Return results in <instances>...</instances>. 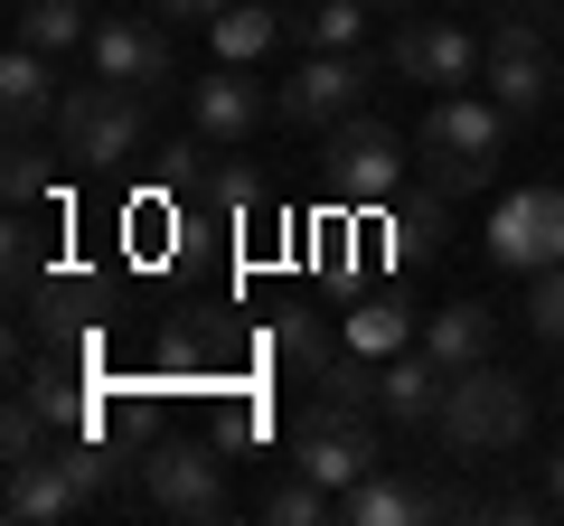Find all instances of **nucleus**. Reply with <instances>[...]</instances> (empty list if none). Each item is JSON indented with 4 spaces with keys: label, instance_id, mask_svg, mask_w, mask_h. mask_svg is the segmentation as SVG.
Segmentation results:
<instances>
[{
    "label": "nucleus",
    "instance_id": "obj_18",
    "mask_svg": "<svg viewBox=\"0 0 564 526\" xmlns=\"http://www.w3.org/2000/svg\"><path fill=\"white\" fill-rule=\"evenodd\" d=\"M282 29H292V20H282V0H226L217 20H207V47H217V66H254Z\"/></svg>",
    "mask_w": 564,
    "mask_h": 526
},
{
    "label": "nucleus",
    "instance_id": "obj_31",
    "mask_svg": "<svg viewBox=\"0 0 564 526\" xmlns=\"http://www.w3.org/2000/svg\"><path fill=\"white\" fill-rule=\"evenodd\" d=\"M545 498H555V517H564V442H555V461H545Z\"/></svg>",
    "mask_w": 564,
    "mask_h": 526
},
{
    "label": "nucleus",
    "instance_id": "obj_3",
    "mask_svg": "<svg viewBox=\"0 0 564 526\" xmlns=\"http://www.w3.org/2000/svg\"><path fill=\"white\" fill-rule=\"evenodd\" d=\"M141 142H151V95H132V85H113V76L66 85L57 151L76 169H122V161H141Z\"/></svg>",
    "mask_w": 564,
    "mask_h": 526
},
{
    "label": "nucleus",
    "instance_id": "obj_13",
    "mask_svg": "<svg viewBox=\"0 0 564 526\" xmlns=\"http://www.w3.org/2000/svg\"><path fill=\"white\" fill-rule=\"evenodd\" d=\"M273 122V95L254 85V66H217L207 85H188V132L198 142H254Z\"/></svg>",
    "mask_w": 564,
    "mask_h": 526
},
{
    "label": "nucleus",
    "instance_id": "obj_25",
    "mask_svg": "<svg viewBox=\"0 0 564 526\" xmlns=\"http://www.w3.org/2000/svg\"><path fill=\"white\" fill-rule=\"evenodd\" d=\"M0 188H10V207H39V198H47V151H39V132H10V151H0Z\"/></svg>",
    "mask_w": 564,
    "mask_h": 526
},
{
    "label": "nucleus",
    "instance_id": "obj_9",
    "mask_svg": "<svg viewBox=\"0 0 564 526\" xmlns=\"http://www.w3.org/2000/svg\"><path fill=\"white\" fill-rule=\"evenodd\" d=\"M386 57H395V76L423 85V95H462L489 47L470 39L462 20H443V10H414V20H395V47H386Z\"/></svg>",
    "mask_w": 564,
    "mask_h": 526
},
{
    "label": "nucleus",
    "instance_id": "obj_12",
    "mask_svg": "<svg viewBox=\"0 0 564 526\" xmlns=\"http://www.w3.org/2000/svg\"><path fill=\"white\" fill-rule=\"evenodd\" d=\"M339 517H348V526H414V517H452V489H433V480H414V470L377 461L367 480H348V489H339Z\"/></svg>",
    "mask_w": 564,
    "mask_h": 526
},
{
    "label": "nucleus",
    "instance_id": "obj_21",
    "mask_svg": "<svg viewBox=\"0 0 564 526\" xmlns=\"http://www.w3.org/2000/svg\"><path fill=\"white\" fill-rule=\"evenodd\" d=\"M20 310L47 329V339H85V320H95V283H85V273H39V292H29Z\"/></svg>",
    "mask_w": 564,
    "mask_h": 526
},
{
    "label": "nucleus",
    "instance_id": "obj_24",
    "mask_svg": "<svg viewBox=\"0 0 564 526\" xmlns=\"http://www.w3.org/2000/svg\"><path fill=\"white\" fill-rule=\"evenodd\" d=\"M57 451H66V470L85 480V498H95V507H104V498L122 489V451H113V442H95V432H66Z\"/></svg>",
    "mask_w": 564,
    "mask_h": 526
},
{
    "label": "nucleus",
    "instance_id": "obj_22",
    "mask_svg": "<svg viewBox=\"0 0 564 526\" xmlns=\"http://www.w3.org/2000/svg\"><path fill=\"white\" fill-rule=\"evenodd\" d=\"M263 348H273V358L292 366V376H321V366L339 358L348 339H329V329H321V310H282V320L263 329Z\"/></svg>",
    "mask_w": 564,
    "mask_h": 526
},
{
    "label": "nucleus",
    "instance_id": "obj_30",
    "mask_svg": "<svg viewBox=\"0 0 564 526\" xmlns=\"http://www.w3.org/2000/svg\"><path fill=\"white\" fill-rule=\"evenodd\" d=\"M499 10H518V20H536V29H564V0H499Z\"/></svg>",
    "mask_w": 564,
    "mask_h": 526
},
{
    "label": "nucleus",
    "instance_id": "obj_6",
    "mask_svg": "<svg viewBox=\"0 0 564 526\" xmlns=\"http://www.w3.org/2000/svg\"><path fill=\"white\" fill-rule=\"evenodd\" d=\"M367 95V47H311L292 76L273 85V122H292V132H329V122H348Z\"/></svg>",
    "mask_w": 564,
    "mask_h": 526
},
{
    "label": "nucleus",
    "instance_id": "obj_1",
    "mask_svg": "<svg viewBox=\"0 0 564 526\" xmlns=\"http://www.w3.org/2000/svg\"><path fill=\"white\" fill-rule=\"evenodd\" d=\"M508 103L499 95H433L423 103V132H414V151H423V188L433 198H470V188H489V169L508 161Z\"/></svg>",
    "mask_w": 564,
    "mask_h": 526
},
{
    "label": "nucleus",
    "instance_id": "obj_29",
    "mask_svg": "<svg viewBox=\"0 0 564 526\" xmlns=\"http://www.w3.org/2000/svg\"><path fill=\"white\" fill-rule=\"evenodd\" d=\"M151 10H161V20H198V29H207V20L226 10V0H151Z\"/></svg>",
    "mask_w": 564,
    "mask_h": 526
},
{
    "label": "nucleus",
    "instance_id": "obj_14",
    "mask_svg": "<svg viewBox=\"0 0 564 526\" xmlns=\"http://www.w3.org/2000/svg\"><path fill=\"white\" fill-rule=\"evenodd\" d=\"M0 507H10V517L20 526H57V517H85V480L76 470H66V451L47 442V451H29V461H10V489H0Z\"/></svg>",
    "mask_w": 564,
    "mask_h": 526
},
{
    "label": "nucleus",
    "instance_id": "obj_23",
    "mask_svg": "<svg viewBox=\"0 0 564 526\" xmlns=\"http://www.w3.org/2000/svg\"><path fill=\"white\" fill-rule=\"evenodd\" d=\"M263 517L273 526H321V517H339V489H321L311 470H282V480L263 489Z\"/></svg>",
    "mask_w": 564,
    "mask_h": 526
},
{
    "label": "nucleus",
    "instance_id": "obj_10",
    "mask_svg": "<svg viewBox=\"0 0 564 526\" xmlns=\"http://www.w3.org/2000/svg\"><path fill=\"white\" fill-rule=\"evenodd\" d=\"M85 66L95 76H113V85H132V95H161L170 85V20L161 10H104L95 20V39H85Z\"/></svg>",
    "mask_w": 564,
    "mask_h": 526
},
{
    "label": "nucleus",
    "instance_id": "obj_17",
    "mask_svg": "<svg viewBox=\"0 0 564 526\" xmlns=\"http://www.w3.org/2000/svg\"><path fill=\"white\" fill-rule=\"evenodd\" d=\"M0 113H10V132H39V122L66 113L57 95V57H39V47L10 39V57H0Z\"/></svg>",
    "mask_w": 564,
    "mask_h": 526
},
{
    "label": "nucleus",
    "instance_id": "obj_28",
    "mask_svg": "<svg viewBox=\"0 0 564 526\" xmlns=\"http://www.w3.org/2000/svg\"><path fill=\"white\" fill-rule=\"evenodd\" d=\"M527 329H536L545 348H564V263H555V273H536V283H527Z\"/></svg>",
    "mask_w": 564,
    "mask_h": 526
},
{
    "label": "nucleus",
    "instance_id": "obj_8",
    "mask_svg": "<svg viewBox=\"0 0 564 526\" xmlns=\"http://www.w3.org/2000/svg\"><path fill=\"white\" fill-rule=\"evenodd\" d=\"M489 263H499V273H527V283L564 263V188L555 179L499 198V217H489Z\"/></svg>",
    "mask_w": 564,
    "mask_h": 526
},
{
    "label": "nucleus",
    "instance_id": "obj_32",
    "mask_svg": "<svg viewBox=\"0 0 564 526\" xmlns=\"http://www.w3.org/2000/svg\"><path fill=\"white\" fill-rule=\"evenodd\" d=\"M377 10H386V20H414V10H423V0H377Z\"/></svg>",
    "mask_w": 564,
    "mask_h": 526
},
{
    "label": "nucleus",
    "instance_id": "obj_26",
    "mask_svg": "<svg viewBox=\"0 0 564 526\" xmlns=\"http://www.w3.org/2000/svg\"><path fill=\"white\" fill-rule=\"evenodd\" d=\"M348 348H367V358H395V348H414V320H404L395 302H367L358 320H348Z\"/></svg>",
    "mask_w": 564,
    "mask_h": 526
},
{
    "label": "nucleus",
    "instance_id": "obj_15",
    "mask_svg": "<svg viewBox=\"0 0 564 526\" xmlns=\"http://www.w3.org/2000/svg\"><path fill=\"white\" fill-rule=\"evenodd\" d=\"M443 395H452V376L423 358V348H395V358L377 366V405H386V424H404V432L443 424Z\"/></svg>",
    "mask_w": 564,
    "mask_h": 526
},
{
    "label": "nucleus",
    "instance_id": "obj_27",
    "mask_svg": "<svg viewBox=\"0 0 564 526\" xmlns=\"http://www.w3.org/2000/svg\"><path fill=\"white\" fill-rule=\"evenodd\" d=\"M29 451H47V414H39V395H10V405H0V461H29Z\"/></svg>",
    "mask_w": 564,
    "mask_h": 526
},
{
    "label": "nucleus",
    "instance_id": "obj_11",
    "mask_svg": "<svg viewBox=\"0 0 564 526\" xmlns=\"http://www.w3.org/2000/svg\"><path fill=\"white\" fill-rule=\"evenodd\" d=\"M141 507L151 517H226V480L207 442H161L141 461Z\"/></svg>",
    "mask_w": 564,
    "mask_h": 526
},
{
    "label": "nucleus",
    "instance_id": "obj_4",
    "mask_svg": "<svg viewBox=\"0 0 564 526\" xmlns=\"http://www.w3.org/2000/svg\"><path fill=\"white\" fill-rule=\"evenodd\" d=\"M321 188L339 207H386L404 188V142L386 132L377 113H348V122H329L321 132Z\"/></svg>",
    "mask_w": 564,
    "mask_h": 526
},
{
    "label": "nucleus",
    "instance_id": "obj_33",
    "mask_svg": "<svg viewBox=\"0 0 564 526\" xmlns=\"http://www.w3.org/2000/svg\"><path fill=\"white\" fill-rule=\"evenodd\" d=\"M443 10H470V0H443Z\"/></svg>",
    "mask_w": 564,
    "mask_h": 526
},
{
    "label": "nucleus",
    "instance_id": "obj_5",
    "mask_svg": "<svg viewBox=\"0 0 564 526\" xmlns=\"http://www.w3.org/2000/svg\"><path fill=\"white\" fill-rule=\"evenodd\" d=\"M555 29H536V20H518V10H499V29H489V57H480V76H489V95L508 103V113H545V103L564 95V57L555 47Z\"/></svg>",
    "mask_w": 564,
    "mask_h": 526
},
{
    "label": "nucleus",
    "instance_id": "obj_16",
    "mask_svg": "<svg viewBox=\"0 0 564 526\" xmlns=\"http://www.w3.org/2000/svg\"><path fill=\"white\" fill-rule=\"evenodd\" d=\"M423 358L443 366V376H462V366H489V348H499V310L489 302H443L433 320H423Z\"/></svg>",
    "mask_w": 564,
    "mask_h": 526
},
{
    "label": "nucleus",
    "instance_id": "obj_7",
    "mask_svg": "<svg viewBox=\"0 0 564 526\" xmlns=\"http://www.w3.org/2000/svg\"><path fill=\"white\" fill-rule=\"evenodd\" d=\"M377 461H386L377 414H348V405H329V395H311V414L292 424V470H311L321 489H348V480H367Z\"/></svg>",
    "mask_w": 564,
    "mask_h": 526
},
{
    "label": "nucleus",
    "instance_id": "obj_2",
    "mask_svg": "<svg viewBox=\"0 0 564 526\" xmlns=\"http://www.w3.org/2000/svg\"><path fill=\"white\" fill-rule=\"evenodd\" d=\"M527 424H536V385L508 376V366H462L443 395V424H433V442L452 451V461H499V451L527 442Z\"/></svg>",
    "mask_w": 564,
    "mask_h": 526
},
{
    "label": "nucleus",
    "instance_id": "obj_19",
    "mask_svg": "<svg viewBox=\"0 0 564 526\" xmlns=\"http://www.w3.org/2000/svg\"><path fill=\"white\" fill-rule=\"evenodd\" d=\"M95 39V0H20V47L39 57H76Z\"/></svg>",
    "mask_w": 564,
    "mask_h": 526
},
{
    "label": "nucleus",
    "instance_id": "obj_20",
    "mask_svg": "<svg viewBox=\"0 0 564 526\" xmlns=\"http://www.w3.org/2000/svg\"><path fill=\"white\" fill-rule=\"evenodd\" d=\"M282 20L302 47H358L367 20H377V0H282Z\"/></svg>",
    "mask_w": 564,
    "mask_h": 526
}]
</instances>
